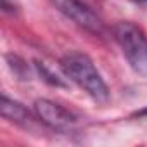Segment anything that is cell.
<instances>
[{
	"instance_id": "cell-1",
	"label": "cell",
	"mask_w": 147,
	"mask_h": 147,
	"mask_svg": "<svg viewBox=\"0 0 147 147\" xmlns=\"http://www.w3.org/2000/svg\"><path fill=\"white\" fill-rule=\"evenodd\" d=\"M61 69L73 83L78 85L94 100L107 102L109 88L88 55L80 52H71L61 59Z\"/></svg>"
},
{
	"instance_id": "cell-2",
	"label": "cell",
	"mask_w": 147,
	"mask_h": 147,
	"mask_svg": "<svg viewBox=\"0 0 147 147\" xmlns=\"http://www.w3.org/2000/svg\"><path fill=\"white\" fill-rule=\"evenodd\" d=\"M113 33L133 71L147 75V35L138 26L128 21L118 23Z\"/></svg>"
},
{
	"instance_id": "cell-3",
	"label": "cell",
	"mask_w": 147,
	"mask_h": 147,
	"mask_svg": "<svg viewBox=\"0 0 147 147\" xmlns=\"http://www.w3.org/2000/svg\"><path fill=\"white\" fill-rule=\"evenodd\" d=\"M59 12L90 33H102V21L82 0H52Z\"/></svg>"
},
{
	"instance_id": "cell-4",
	"label": "cell",
	"mask_w": 147,
	"mask_h": 147,
	"mask_svg": "<svg viewBox=\"0 0 147 147\" xmlns=\"http://www.w3.org/2000/svg\"><path fill=\"white\" fill-rule=\"evenodd\" d=\"M33 107H35L36 118L54 130H67L69 126L76 123V118L66 107H62L61 104L52 102L49 99H36Z\"/></svg>"
},
{
	"instance_id": "cell-6",
	"label": "cell",
	"mask_w": 147,
	"mask_h": 147,
	"mask_svg": "<svg viewBox=\"0 0 147 147\" xmlns=\"http://www.w3.org/2000/svg\"><path fill=\"white\" fill-rule=\"evenodd\" d=\"M7 61L11 62L9 66H11V69L16 73V76H19L21 80H24L26 75H28V66H26V62L21 61L18 55H7Z\"/></svg>"
},
{
	"instance_id": "cell-5",
	"label": "cell",
	"mask_w": 147,
	"mask_h": 147,
	"mask_svg": "<svg viewBox=\"0 0 147 147\" xmlns=\"http://www.w3.org/2000/svg\"><path fill=\"white\" fill-rule=\"evenodd\" d=\"M0 111H2V116H4L5 119L12 121V123H16V125H21V126H28V125L33 121L30 111H28L23 104H19V102L9 99L7 95H2Z\"/></svg>"
},
{
	"instance_id": "cell-7",
	"label": "cell",
	"mask_w": 147,
	"mask_h": 147,
	"mask_svg": "<svg viewBox=\"0 0 147 147\" xmlns=\"http://www.w3.org/2000/svg\"><path fill=\"white\" fill-rule=\"evenodd\" d=\"M36 69H38V73L42 75V78L45 80V82H49L50 85H57V87H64V83L55 76V75H52V73L43 66V64H40V62H36Z\"/></svg>"
},
{
	"instance_id": "cell-8",
	"label": "cell",
	"mask_w": 147,
	"mask_h": 147,
	"mask_svg": "<svg viewBox=\"0 0 147 147\" xmlns=\"http://www.w3.org/2000/svg\"><path fill=\"white\" fill-rule=\"evenodd\" d=\"M135 116H147V107H145V109L137 111V113H135Z\"/></svg>"
}]
</instances>
